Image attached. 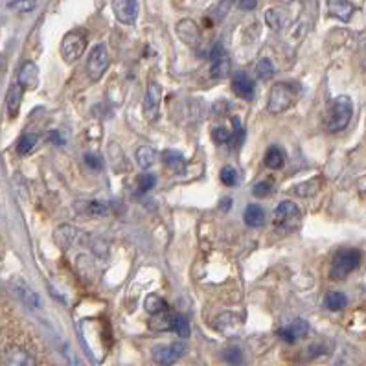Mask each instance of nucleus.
I'll return each instance as SVG.
<instances>
[{"label":"nucleus","instance_id":"obj_5","mask_svg":"<svg viewBox=\"0 0 366 366\" xmlns=\"http://www.w3.org/2000/svg\"><path fill=\"white\" fill-rule=\"evenodd\" d=\"M109 63H111V55H109L107 46L105 44H96L91 50V55H89V61H86V74H89V77L92 81L102 80V75L109 68Z\"/></svg>","mask_w":366,"mask_h":366},{"label":"nucleus","instance_id":"obj_32","mask_svg":"<svg viewBox=\"0 0 366 366\" xmlns=\"http://www.w3.org/2000/svg\"><path fill=\"white\" fill-rule=\"evenodd\" d=\"M256 74L259 75V80H271L275 75V65L271 60H262L256 65Z\"/></svg>","mask_w":366,"mask_h":366},{"label":"nucleus","instance_id":"obj_24","mask_svg":"<svg viewBox=\"0 0 366 366\" xmlns=\"http://www.w3.org/2000/svg\"><path fill=\"white\" fill-rule=\"evenodd\" d=\"M265 164L271 167V170H278L286 164V155H284V151L280 147H269L267 151V155H265Z\"/></svg>","mask_w":366,"mask_h":366},{"label":"nucleus","instance_id":"obj_28","mask_svg":"<svg viewBox=\"0 0 366 366\" xmlns=\"http://www.w3.org/2000/svg\"><path fill=\"white\" fill-rule=\"evenodd\" d=\"M144 306H146V311L149 313V315H156V313H162V311H166L167 309L166 302L162 300L158 295L147 296L146 302H144Z\"/></svg>","mask_w":366,"mask_h":366},{"label":"nucleus","instance_id":"obj_11","mask_svg":"<svg viewBox=\"0 0 366 366\" xmlns=\"http://www.w3.org/2000/svg\"><path fill=\"white\" fill-rule=\"evenodd\" d=\"M113 11L122 24H135L138 19V0H113Z\"/></svg>","mask_w":366,"mask_h":366},{"label":"nucleus","instance_id":"obj_34","mask_svg":"<svg viewBox=\"0 0 366 366\" xmlns=\"http://www.w3.org/2000/svg\"><path fill=\"white\" fill-rule=\"evenodd\" d=\"M221 183L225 186H236L237 184V172L232 166H225L221 170Z\"/></svg>","mask_w":366,"mask_h":366},{"label":"nucleus","instance_id":"obj_2","mask_svg":"<svg viewBox=\"0 0 366 366\" xmlns=\"http://www.w3.org/2000/svg\"><path fill=\"white\" fill-rule=\"evenodd\" d=\"M273 223L282 236H289L298 230L302 225V212L298 205L293 201H282L273 212Z\"/></svg>","mask_w":366,"mask_h":366},{"label":"nucleus","instance_id":"obj_33","mask_svg":"<svg viewBox=\"0 0 366 366\" xmlns=\"http://www.w3.org/2000/svg\"><path fill=\"white\" fill-rule=\"evenodd\" d=\"M273 192H275V181L273 179H265V181L254 186L256 197H267V195H273Z\"/></svg>","mask_w":366,"mask_h":366},{"label":"nucleus","instance_id":"obj_18","mask_svg":"<svg viewBox=\"0 0 366 366\" xmlns=\"http://www.w3.org/2000/svg\"><path fill=\"white\" fill-rule=\"evenodd\" d=\"M22 89H35L39 83V71L35 63L32 61H26L24 65L21 66V72H19V81H17Z\"/></svg>","mask_w":366,"mask_h":366},{"label":"nucleus","instance_id":"obj_15","mask_svg":"<svg viewBox=\"0 0 366 366\" xmlns=\"http://www.w3.org/2000/svg\"><path fill=\"white\" fill-rule=\"evenodd\" d=\"M74 208L77 214L86 217H103L109 214V205L102 201H77Z\"/></svg>","mask_w":366,"mask_h":366},{"label":"nucleus","instance_id":"obj_4","mask_svg":"<svg viewBox=\"0 0 366 366\" xmlns=\"http://www.w3.org/2000/svg\"><path fill=\"white\" fill-rule=\"evenodd\" d=\"M359 262H361V254L357 248H342L335 254L333 262H331V276L337 280H342L359 267Z\"/></svg>","mask_w":366,"mask_h":366},{"label":"nucleus","instance_id":"obj_37","mask_svg":"<svg viewBox=\"0 0 366 366\" xmlns=\"http://www.w3.org/2000/svg\"><path fill=\"white\" fill-rule=\"evenodd\" d=\"M85 162L86 166L91 167V170H94V172H100L103 167V161L96 155V153H85Z\"/></svg>","mask_w":366,"mask_h":366},{"label":"nucleus","instance_id":"obj_25","mask_svg":"<svg viewBox=\"0 0 366 366\" xmlns=\"http://www.w3.org/2000/svg\"><path fill=\"white\" fill-rule=\"evenodd\" d=\"M155 161H156V151L153 149V147H149V146L138 147V151H136V162H138L144 170L153 166Z\"/></svg>","mask_w":366,"mask_h":366},{"label":"nucleus","instance_id":"obj_19","mask_svg":"<svg viewBox=\"0 0 366 366\" xmlns=\"http://www.w3.org/2000/svg\"><path fill=\"white\" fill-rule=\"evenodd\" d=\"M109 162L113 164L114 172H129V162L125 158L122 147H118V144H109Z\"/></svg>","mask_w":366,"mask_h":366},{"label":"nucleus","instance_id":"obj_29","mask_svg":"<svg viewBox=\"0 0 366 366\" xmlns=\"http://www.w3.org/2000/svg\"><path fill=\"white\" fill-rule=\"evenodd\" d=\"M35 144H37V136L32 135V133L22 135L21 138H19V144H17V151H19V155H28V153H32Z\"/></svg>","mask_w":366,"mask_h":366},{"label":"nucleus","instance_id":"obj_17","mask_svg":"<svg viewBox=\"0 0 366 366\" xmlns=\"http://www.w3.org/2000/svg\"><path fill=\"white\" fill-rule=\"evenodd\" d=\"M4 363L11 366H32L35 365V359L21 346H11L6 350Z\"/></svg>","mask_w":366,"mask_h":366},{"label":"nucleus","instance_id":"obj_16","mask_svg":"<svg viewBox=\"0 0 366 366\" xmlns=\"http://www.w3.org/2000/svg\"><path fill=\"white\" fill-rule=\"evenodd\" d=\"M232 91L243 100H253L254 98V83L245 72H237L232 75Z\"/></svg>","mask_w":366,"mask_h":366},{"label":"nucleus","instance_id":"obj_30","mask_svg":"<svg viewBox=\"0 0 366 366\" xmlns=\"http://www.w3.org/2000/svg\"><path fill=\"white\" fill-rule=\"evenodd\" d=\"M155 183H156V177L153 173H144V175H140L138 181H136V192H138V195L147 194V192L155 186Z\"/></svg>","mask_w":366,"mask_h":366},{"label":"nucleus","instance_id":"obj_26","mask_svg":"<svg viewBox=\"0 0 366 366\" xmlns=\"http://www.w3.org/2000/svg\"><path fill=\"white\" fill-rule=\"evenodd\" d=\"M346 304H348V298H346V295H342L340 291H331L326 295V307L331 309V311H340V309H345Z\"/></svg>","mask_w":366,"mask_h":366},{"label":"nucleus","instance_id":"obj_21","mask_svg":"<svg viewBox=\"0 0 366 366\" xmlns=\"http://www.w3.org/2000/svg\"><path fill=\"white\" fill-rule=\"evenodd\" d=\"M22 89L19 83H13L10 86V92H8V113H10L11 118H15L19 114V109H21V102H22Z\"/></svg>","mask_w":366,"mask_h":366},{"label":"nucleus","instance_id":"obj_36","mask_svg":"<svg viewBox=\"0 0 366 366\" xmlns=\"http://www.w3.org/2000/svg\"><path fill=\"white\" fill-rule=\"evenodd\" d=\"M212 138L216 144H228L232 140V133L226 127H216L212 131Z\"/></svg>","mask_w":366,"mask_h":366},{"label":"nucleus","instance_id":"obj_23","mask_svg":"<svg viewBox=\"0 0 366 366\" xmlns=\"http://www.w3.org/2000/svg\"><path fill=\"white\" fill-rule=\"evenodd\" d=\"M167 329L175 331L183 339H188L190 337V322L183 315H170V326H167Z\"/></svg>","mask_w":366,"mask_h":366},{"label":"nucleus","instance_id":"obj_12","mask_svg":"<svg viewBox=\"0 0 366 366\" xmlns=\"http://www.w3.org/2000/svg\"><path fill=\"white\" fill-rule=\"evenodd\" d=\"M276 333H278V337H280L282 340H286V342H295V340L307 337V333H309V324H307L306 320H302V318H296L291 324H287V326L278 329Z\"/></svg>","mask_w":366,"mask_h":366},{"label":"nucleus","instance_id":"obj_22","mask_svg":"<svg viewBox=\"0 0 366 366\" xmlns=\"http://www.w3.org/2000/svg\"><path fill=\"white\" fill-rule=\"evenodd\" d=\"M243 219L248 226H262L265 221V212L262 206L258 205H248L245 208V214H243Z\"/></svg>","mask_w":366,"mask_h":366},{"label":"nucleus","instance_id":"obj_20","mask_svg":"<svg viewBox=\"0 0 366 366\" xmlns=\"http://www.w3.org/2000/svg\"><path fill=\"white\" fill-rule=\"evenodd\" d=\"M162 161L173 173H184L186 172V158H184L179 151L166 149L162 153Z\"/></svg>","mask_w":366,"mask_h":366},{"label":"nucleus","instance_id":"obj_10","mask_svg":"<svg viewBox=\"0 0 366 366\" xmlns=\"http://www.w3.org/2000/svg\"><path fill=\"white\" fill-rule=\"evenodd\" d=\"M10 287L11 291H13V295H15L26 307L37 309V307L41 306V300H39L37 293L33 291L32 287L28 286L22 278H13V280L10 282Z\"/></svg>","mask_w":366,"mask_h":366},{"label":"nucleus","instance_id":"obj_39","mask_svg":"<svg viewBox=\"0 0 366 366\" xmlns=\"http://www.w3.org/2000/svg\"><path fill=\"white\" fill-rule=\"evenodd\" d=\"M256 4H258V0H237V6L241 8V10H254L256 8Z\"/></svg>","mask_w":366,"mask_h":366},{"label":"nucleus","instance_id":"obj_6","mask_svg":"<svg viewBox=\"0 0 366 366\" xmlns=\"http://www.w3.org/2000/svg\"><path fill=\"white\" fill-rule=\"evenodd\" d=\"M86 48V37L80 32L66 33L61 43V54L66 63H74L75 60H80L83 52Z\"/></svg>","mask_w":366,"mask_h":366},{"label":"nucleus","instance_id":"obj_1","mask_svg":"<svg viewBox=\"0 0 366 366\" xmlns=\"http://www.w3.org/2000/svg\"><path fill=\"white\" fill-rule=\"evenodd\" d=\"M351 114H354V102L348 96L333 98L328 105V113H326V127L329 133H339L346 129L350 124Z\"/></svg>","mask_w":366,"mask_h":366},{"label":"nucleus","instance_id":"obj_14","mask_svg":"<svg viewBox=\"0 0 366 366\" xmlns=\"http://www.w3.org/2000/svg\"><path fill=\"white\" fill-rule=\"evenodd\" d=\"M177 35L183 43L190 44V46H195V44L201 41V30L199 26L195 24L194 21L190 19H184L177 24Z\"/></svg>","mask_w":366,"mask_h":366},{"label":"nucleus","instance_id":"obj_13","mask_svg":"<svg viewBox=\"0 0 366 366\" xmlns=\"http://www.w3.org/2000/svg\"><path fill=\"white\" fill-rule=\"evenodd\" d=\"M328 4V13L333 19L348 22L356 13V6L351 4L350 0H326Z\"/></svg>","mask_w":366,"mask_h":366},{"label":"nucleus","instance_id":"obj_7","mask_svg":"<svg viewBox=\"0 0 366 366\" xmlns=\"http://www.w3.org/2000/svg\"><path fill=\"white\" fill-rule=\"evenodd\" d=\"M188 346L183 340H177V342H172V345H158L153 348V359L158 365H172L177 359L186 354Z\"/></svg>","mask_w":366,"mask_h":366},{"label":"nucleus","instance_id":"obj_8","mask_svg":"<svg viewBox=\"0 0 366 366\" xmlns=\"http://www.w3.org/2000/svg\"><path fill=\"white\" fill-rule=\"evenodd\" d=\"M161 102H162V89L158 83H149L147 85L146 96L142 102V111L147 122H156L161 114Z\"/></svg>","mask_w":366,"mask_h":366},{"label":"nucleus","instance_id":"obj_35","mask_svg":"<svg viewBox=\"0 0 366 366\" xmlns=\"http://www.w3.org/2000/svg\"><path fill=\"white\" fill-rule=\"evenodd\" d=\"M35 8V0H13L10 2V10H15L19 13H28Z\"/></svg>","mask_w":366,"mask_h":366},{"label":"nucleus","instance_id":"obj_9","mask_svg":"<svg viewBox=\"0 0 366 366\" xmlns=\"http://www.w3.org/2000/svg\"><path fill=\"white\" fill-rule=\"evenodd\" d=\"M210 74L212 77L221 80V77H226L230 74V57L226 54L225 46L223 43H216L210 50Z\"/></svg>","mask_w":366,"mask_h":366},{"label":"nucleus","instance_id":"obj_40","mask_svg":"<svg viewBox=\"0 0 366 366\" xmlns=\"http://www.w3.org/2000/svg\"><path fill=\"white\" fill-rule=\"evenodd\" d=\"M4 68H6V60H4V55H0V75H2Z\"/></svg>","mask_w":366,"mask_h":366},{"label":"nucleus","instance_id":"obj_38","mask_svg":"<svg viewBox=\"0 0 366 366\" xmlns=\"http://www.w3.org/2000/svg\"><path fill=\"white\" fill-rule=\"evenodd\" d=\"M225 359L228 363H241V351L237 350V348H228L225 351Z\"/></svg>","mask_w":366,"mask_h":366},{"label":"nucleus","instance_id":"obj_31","mask_svg":"<svg viewBox=\"0 0 366 366\" xmlns=\"http://www.w3.org/2000/svg\"><path fill=\"white\" fill-rule=\"evenodd\" d=\"M318 190H320V181H317V179H315L313 183L311 181H306V183L298 184V186L295 188V192L298 195H302V197H307V195L317 194Z\"/></svg>","mask_w":366,"mask_h":366},{"label":"nucleus","instance_id":"obj_3","mask_svg":"<svg viewBox=\"0 0 366 366\" xmlns=\"http://www.w3.org/2000/svg\"><path fill=\"white\" fill-rule=\"evenodd\" d=\"M298 100V91L293 83H276L269 92V102H267V111L271 114L286 113L291 109Z\"/></svg>","mask_w":366,"mask_h":366},{"label":"nucleus","instance_id":"obj_27","mask_svg":"<svg viewBox=\"0 0 366 366\" xmlns=\"http://www.w3.org/2000/svg\"><path fill=\"white\" fill-rule=\"evenodd\" d=\"M265 22H267L273 30H282L284 24H286V11L273 8V10H269L265 13Z\"/></svg>","mask_w":366,"mask_h":366}]
</instances>
